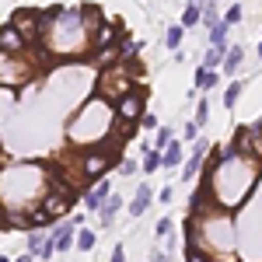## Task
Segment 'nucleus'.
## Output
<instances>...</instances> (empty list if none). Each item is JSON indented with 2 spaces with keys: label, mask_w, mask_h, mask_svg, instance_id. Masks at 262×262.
I'll use <instances>...</instances> for the list:
<instances>
[{
  "label": "nucleus",
  "mask_w": 262,
  "mask_h": 262,
  "mask_svg": "<svg viewBox=\"0 0 262 262\" xmlns=\"http://www.w3.org/2000/svg\"><path fill=\"white\" fill-rule=\"evenodd\" d=\"M203 182L210 185V196L213 203L221 206L224 213H231L238 203L248 200V192H252V185H255V164L252 158H231V161L217 164L210 175H203Z\"/></svg>",
  "instance_id": "1"
},
{
  "label": "nucleus",
  "mask_w": 262,
  "mask_h": 262,
  "mask_svg": "<svg viewBox=\"0 0 262 262\" xmlns=\"http://www.w3.org/2000/svg\"><path fill=\"white\" fill-rule=\"evenodd\" d=\"M116 108L108 105L105 98H95L84 101L81 108H77V116L70 119V126H67V137H70V143L74 147H81V150H91V147H98V143L112 140L116 133Z\"/></svg>",
  "instance_id": "2"
},
{
  "label": "nucleus",
  "mask_w": 262,
  "mask_h": 262,
  "mask_svg": "<svg viewBox=\"0 0 262 262\" xmlns=\"http://www.w3.org/2000/svg\"><path fill=\"white\" fill-rule=\"evenodd\" d=\"M46 39H49V42H46V49H49L53 56H81L84 42H91V35L84 32L81 7H74V11L63 7V14L53 21V28H49Z\"/></svg>",
  "instance_id": "3"
},
{
  "label": "nucleus",
  "mask_w": 262,
  "mask_h": 262,
  "mask_svg": "<svg viewBox=\"0 0 262 262\" xmlns=\"http://www.w3.org/2000/svg\"><path fill=\"white\" fill-rule=\"evenodd\" d=\"M137 74H140V67H137V63H116V67L101 70V77H98V98H105L108 105H116L122 95H129V91H133V81H140Z\"/></svg>",
  "instance_id": "4"
},
{
  "label": "nucleus",
  "mask_w": 262,
  "mask_h": 262,
  "mask_svg": "<svg viewBox=\"0 0 262 262\" xmlns=\"http://www.w3.org/2000/svg\"><path fill=\"white\" fill-rule=\"evenodd\" d=\"M116 161H119V140L112 137V140H105L98 143V147H91V150H84L81 154V161H77V175L81 179H105V171L108 168H116Z\"/></svg>",
  "instance_id": "5"
},
{
  "label": "nucleus",
  "mask_w": 262,
  "mask_h": 262,
  "mask_svg": "<svg viewBox=\"0 0 262 262\" xmlns=\"http://www.w3.org/2000/svg\"><path fill=\"white\" fill-rule=\"evenodd\" d=\"M32 70H35V67L25 60V56H7V53H0V88H4V91L28 84L32 81Z\"/></svg>",
  "instance_id": "6"
},
{
  "label": "nucleus",
  "mask_w": 262,
  "mask_h": 262,
  "mask_svg": "<svg viewBox=\"0 0 262 262\" xmlns=\"http://www.w3.org/2000/svg\"><path fill=\"white\" fill-rule=\"evenodd\" d=\"M143 95L140 91H129V95H122L112 108H116V126H137L140 122V116H143Z\"/></svg>",
  "instance_id": "7"
},
{
  "label": "nucleus",
  "mask_w": 262,
  "mask_h": 262,
  "mask_svg": "<svg viewBox=\"0 0 262 262\" xmlns=\"http://www.w3.org/2000/svg\"><path fill=\"white\" fill-rule=\"evenodd\" d=\"M77 203V192H46L39 203V210L49 217L53 224H60V217H67L70 213V206Z\"/></svg>",
  "instance_id": "8"
},
{
  "label": "nucleus",
  "mask_w": 262,
  "mask_h": 262,
  "mask_svg": "<svg viewBox=\"0 0 262 262\" xmlns=\"http://www.w3.org/2000/svg\"><path fill=\"white\" fill-rule=\"evenodd\" d=\"M11 25L18 28L21 35H25V42H28V46H32V42H39V11L21 7V11H14V14H11Z\"/></svg>",
  "instance_id": "9"
},
{
  "label": "nucleus",
  "mask_w": 262,
  "mask_h": 262,
  "mask_svg": "<svg viewBox=\"0 0 262 262\" xmlns=\"http://www.w3.org/2000/svg\"><path fill=\"white\" fill-rule=\"evenodd\" d=\"M0 53H7V56H25V53H28L25 35H21L11 21H4V25H0Z\"/></svg>",
  "instance_id": "10"
},
{
  "label": "nucleus",
  "mask_w": 262,
  "mask_h": 262,
  "mask_svg": "<svg viewBox=\"0 0 262 262\" xmlns=\"http://www.w3.org/2000/svg\"><path fill=\"white\" fill-rule=\"evenodd\" d=\"M122 42V25L119 21H101L98 32L91 35V49L98 53V49H108V46H119Z\"/></svg>",
  "instance_id": "11"
},
{
  "label": "nucleus",
  "mask_w": 262,
  "mask_h": 262,
  "mask_svg": "<svg viewBox=\"0 0 262 262\" xmlns=\"http://www.w3.org/2000/svg\"><path fill=\"white\" fill-rule=\"evenodd\" d=\"M108 196H112V182H108V179H98L95 185H91V189H88V192H84V206L98 213L101 206L108 203Z\"/></svg>",
  "instance_id": "12"
},
{
  "label": "nucleus",
  "mask_w": 262,
  "mask_h": 262,
  "mask_svg": "<svg viewBox=\"0 0 262 262\" xmlns=\"http://www.w3.org/2000/svg\"><path fill=\"white\" fill-rule=\"evenodd\" d=\"M28 255H39V259H53V255H56L53 234H42V231H28Z\"/></svg>",
  "instance_id": "13"
},
{
  "label": "nucleus",
  "mask_w": 262,
  "mask_h": 262,
  "mask_svg": "<svg viewBox=\"0 0 262 262\" xmlns=\"http://www.w3.org/2000/svg\"><path fill=\"white\" fill-rule=\"evenodd\" d=\"M206 150H210V143H206V140L200 137V140H196V147H192V158H189V161L182 164V179H185V182H192L196 175H200V168H203V158H206Z\"/></svg>",
  "instance_id": "14"
},
{
  "label": "nucleus",
  "mask_w": 262,
  "mask_h": 262,
  "mask_svg": "<svg viewBox=\"0 0 262 262\" xmlns=\"http://www.w3.org/2000/svg\"><path fill=\"white\" fill-rule=\"evenodd\" d=\"M49 234H53V245H56V252H70V248H74V238H77V231H74V224L67 221V224H56V227H53V231H49Z\"/></svg>",
  "instance_id": "15"
},
{
  "label": "nucleus",
  "mask_w": 262,
  "mask_h": 262,
  "mask_svg": "<svg viewBox=\"0 0 262 262\" xmlns=\"http://www.w3.org/2000/svg\"><path fill=\"white\" fill-rule=\"evenodd\" d=\"M150 200H154L150 185H140V189H137V196H133V203H129V217H143V213H147V206H150Z\"/></svg>",
  "instance_id": "16"
},
{
  "label": "nucleus",
  "mask_w": 262,
  "mask_h": 262,
  "mask_svg": "<svg viewBox=\"0 0 262 262\" xmlns=\"http://www.w3.org/2000/svg\"><path fill=\"white\" fill-rule=\"evenodd\" d=\"M119 206H122V200L119 196H108V203L98 210V217H101V227H112V221H116V213H119Z\"/></svg>",
  "instance_id": "17"
},
{
  "label": "nucleus",
  "mask_w": 262,
  "mask_h": 262,
  "mask_svg": "<svg viewBox=\"0 0 262 262\" xmlns=\"http://www.w3.org/2000/svg\"><path fill=\"white\" fill-rule=\"evenodd\" d=\"M161 158H164L161 168H179V161H182V143H179V140H171V143H168V147L161 150Z\"/></svg>",
  "instance_id": "18"
},
{
  "label": "nucleus",
  "mask_w": 262,
  "mask_h": 262,
  "mask_svg": "<svg viewBox=\"0 0 262 262\" xmlns=\"http://www.w3.org/2000/svg\"><path fill=\"white\" fill-rule=\"evenodd\" d=\"M74 248H81V252H95V248H98V234H95V231H88V227H84V231H77Z\"/></svg>",
  "instance_id": "19"
},
{
  "label": "nucleus",
  "mask_w": 262,
  "mask_h": 262,
  "mask_svg": "<svg viewBox=\"0 0 262 262\" xmlns=\"http://www.w3.org/2000/svg\"><path fill=\"white\" fill-rule=\"evenodd\" d=\"M200 21H203V7H200V0H196V4L185 7V14H182V28H196Z\"/></svg>",
  "instance_id": "20"
},
{
  "label": "nucleus",
  "mask_w": 262,
  "mask_h": 262,
  "mask_svg": "<svg viewBox=\"0 0 262 262\" xmlns=\"http://www.w3.org/2000/svg\"><path fill=\"white\" fill-rule=\"evenodd\" d=\"M224 56H227V46H210L203 67H206V70H213V67H221V63H224Z\"/></svg>",
  "instance_id": "21"
},
{
  "label": "nucleus",
  "mask_w": 262,
  "mask_h": 262,
  "mask_svg": "<svg viewBox=\"0 0 262 262\" xmlns=\"http://www.w3.org/2000/svg\"><path fill=\"white\" fill-rule=\"evenodd\" d=\"M242 60H245L242 46H234V49H227V56H224V70H227V74H234V70L242 67Z\"/></svg>",
  "instance_id": "22"
},
{
  "label": "nucleus",
  "mask_w": 262,
  "mask_h": 262,
  "mask_svg": "<svg viewBox=\"0 0 262 262\" xmlns=\"http://www.w3.org/2000/svg\"><path fill=\"white\" fill-rule=\"evenodd\" d=\"M161 161H164V158H161V150H154V147H150V150L143 154V164H140V168L147 171V175H154V171L161 168Z\"/></svg>",
  "instance_id": "23"
},
{
  "label": "nucleus",
  "mask_w": 262,
  "mask_h": 262,
  "mask_svg": "<svg viewBox=\"0 0 262 262\" xmlns=\"http://www.w3.org/2000/svg\"><path fill=\"white\" fill-rule=\"evenodd\" d=\"M213 84H217V74L206 70V67H200V70H196V88H200V91H210Z\"/></svg>",
  "instance_id": "24"
},
{
  "label": "nucleus",
  "mask_w": 262,
  "mask_h": 262,
  "mask_svg": "<svg viewBox=\"0 0 262 262\" xmlns=\"http://www.w3.org/2000/svg\"><path fill=\"white\" fill-rule=\"evenodd\" d=\"M182 35H185V28H182V25H171V28H168V35H164V42H168V49H175V53H179Z\"/></svg>",
  "instance_id": "25"
},
{
  "label": "nucleus",
  "mask_w": 262,
  "mask_h": 262,
  "mask_svg": "<svg viewBox=\"0 0 262 262\" xmlns=\"http://www.w3.org/2000/svg\"><path fill=\"white\" fill-rule=\"evenodd\" d=\"M185 262H213V255L203 245H196V248H185Z\"/></svg>",
  "instance_id": "26"
},
{
  "label": "nucleus",
  "mask_w": 262,
  "mask_h": 262,
  "mask_svg": "<svg viewBox=\"0 0 262 262\" xmlns=\"http://www.w3.org/2000/svg\"><path fill=\"white\" fill-rule=\"evenodd\" d=\"M200 25H206V28H217V25H221L217 11H213V4H206V7H203V21H200Z\"/></svg>",
  "instance_id": "27"
},
{
  "label": "nucleus",
  "mask_w": 262,
  "mask_h": 262,
  "mask_svg": "<svg viewBox=\"0 0 262 262\" xmlns=\"http://www.w3.org/2000/svg\"><path fill=\"white\" fill-rule=\"evenodd\" d=\"M224 25H227V28H234V25H238V21H242V7H238V4H234V7H227V11H224Z\"/></svg>",
  "instance_id": "28"
},
{
  "label": "nucleus",
  "mask_w": 262,
  "mask_h": 262,
  "mask_svg": "<svg viewBox=\"0 0 262 262\" xmlns=\"http://www.w3.org/2000/svg\"><path fill=\"white\" fill-rule=\"evenodd\" d=\"M238 95H242V81H234L227 91H224V105H231L234 108V101H238Z\"/></svg>",
  "instance_id": "29"
},
{
  "label": "nucleus",
  "mask_w": 262,
  "mask_h": 262,
  "mask_svg": "<svg viewBox=\"0 0 262 262\" xmlns=\"http://www.w3.org/2000/svg\"><path fill=\"white\" fill-rule=\"evenodd\" d=\"M224 35H227V25H217V28H210V42H213V46H224Z\"/></svg>",
  "instance_id": "30"
},
{
  "label": "nucleus",
  "mask_w": 262,
  "mask_h": 262,
  "mask_svg": "<svg viewBox=\"0 0 262 262\" xmlns=\"http://www.w3.org/2000/svg\"><path fill=\"white\" fill-rule=\"evenodd\" d=\"M171 140H175V133H171V129H164V126H161V129H158V147H154V150H164V147H168Z\"/></svg>",
  "instance_id": "31"
},
{
  "label": "nucleus",
  "mask_w": 262,
  "mask_h": 262,
  "mask_svg": "<svg viewBox=\"0 0 262 262\" xmlns=\"http://www.w3.org/2000/svg\"><path fill=\"white\" fill-rule=\"evenodd\" d=\"M171 231H175V224H171V217H161V221H158V238H168Z\"/></svg>",
  "instance_id": "32"
},
{
  "label": "nucleus",
  "mask_w": 262,
  "mask_h": 262,
  "mask_svg": "<svg viewBox=\"0 0 262 262\" xmlns=\"http://www.w3.org/2000/svg\"><path fill=\"white\" fill-rule=\"evenodd\" d=\"M206 119H210V105H206V101H200V108H196V126H206Z\"/></svg>",
  "instance_id": "33"
},
{
  "label": "nucleus",
  "mask_w": 262,
  "mask_h": 262,
  "mask_svg": "<svg viewBox=\"0 0 262 262\" xmlns=\"http://www.w3.org/2000/svg\"><path fill=\"white\" fill-rule=\"evenodd\" d=\"M119 171H122V179H129V175H137V171H140V164H137V161H126V158H122Z\"/></svg>",
  "instance_id": "34"
},
{
  "label": "nucleus",
  "mask_w": 262,
  "mask_h": 262,
  "mask_svg": "<svg viewBox=\"0 0 262 262\" xmlns=\"http://www.w3.org/2000/svg\"><path fill=\"white\" fill-rule=\"evenodd\" d=\"M158 200H161V203H171V200H175V189H171V185H164L161 192H158Z\"/></svg>",
  "instance_id": "35"
},
{
  "label": "nucleus",
  "mask_w": 262,
  "mask_h": 262,
  "mask_svg": "<svg viewBox=\"0 0 262 262\" xmlns=\"http://www.w3.org/2000/svg\"><path fill=\"white\" fill-rule=\"evenodd\" d=\"M140 126H147V129H158V119H154L150 112H143V116H140Z\"/></svg>",
  "instance_id": "36"
},
{
  "label": "nucleus",
  "mask_w": 262,
  "mask_h": 262,
  "mask_svg": "<svg viewBox=\"0 0 262 262\" xmlns=\"http://www.w3.org/2000/svg\"><path fill=\"white\" fill-rule=\"evenodd\" d=\"M185 137H189V140H200V126L189 122V126H185Z\"/></svg>",
  "instance_id": "37"
},
{
  "label": "nucleus",
  "mask_w": 262,
  "mask_h": 262,
  "mask_svg": "<svg viewBox=\"0 0 262 262\" xmlns=\"http://www.w3.org/2000/svg\"><path fill=\"white\" fill-rule=\"evenodd\" d=\"M112 262H126V248H122V245L112 248Z\"/></svg>",
  "instance_id": "38"
},
{
  "label": "nucleus",
  "mask_w": 262,
  "mask_h": 262,
  "mask_svg": "<svg viewBox=\"0 0 262 262\" xmlns=\"http://www.w3.org/2000/svg\"><path fill=\"white\" fill-rule=\"evenodd\" d=\"M150 262H168V255H164V252H154V255H150Z\"/></svg>",
  "instance_id": "39"
},
{
  "label": "nucleus",
  "mask_w": 262,
  "mask_h": 262,
  "mask_svg": "<svg viewBox=\"0 0 262 262\" xmlns=\"http://www.w3.org/2000/svg\"><path fill=\"white\" fill-rule=\"evenodd\" d=\"M32 259H35V255H18L14 262H32Z\"/></svg>",
  "instance_id": "40"
},
{
  "label": "nucleus",
  "mask_w": 262,
  "mask_h": 262,
  "mask_svg": "<svg viewBox=\"0 0 262 262\" xmlns=\"http://www.w3.org/2000/svg\"><path fill=\"white\" fill-rule=\"evenodd\" d=\"M0 262H11V259H7V255H0Z\"/></svg>",
  "instance_id": "41"
},
{
  "label": "nucleus",
  "mask_w": 262,
  "mask_h": 262,
  "mask_svg": "<svg viewBox=\"0 0 262 262\" xmlns=\"http://www.w3.org/2000/svg\"><path fill=\"white\" fill-rule=\"evenodd\" d=\"M259 56H262V46H259Z\"/></svg>",
  "instance_id": "42"
},
{
  "label": "nucleus",
  "mask_w": 262,
  "mask_h": 262,
  "mask_svg": "<svg viewBox=\"0 0 262 262\" xmlns=\"http://www.w3.org/2000/svg\"><path fill=\"white\" fill-rule=\"evenodd\" d=\"M210 4H213V0H210Z\"/></svg>",
  "instance_id": "43"
}]
</instances>
